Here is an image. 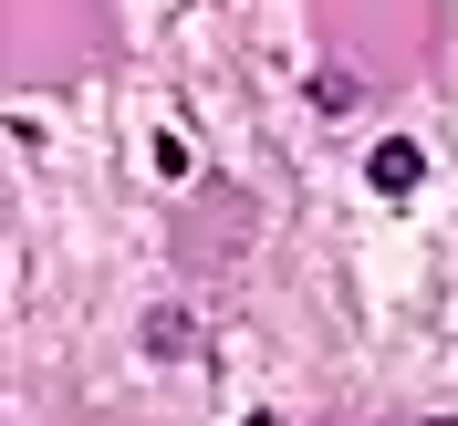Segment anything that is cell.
Returning a JSON list of instances; mask_svg holds the SVG:
<instances>
[{"mask_svg":"<svg viewBox=\"0 0 458 426\" xmlns=\"http://www.w3.org/2000/svg\"><path fill=\"white\" fill-rule=\"evenodd\" d=\"M428 426H458V416H428Z\"/></svg>","mask_w":458,"mask_h":426,"instance_id":"7a4b0ae2","label":"cell"},{"mask_svg":"<svg viewBox=\"0 0 458 426\" xmlns=\"http://www.w3.org/2000/svg\"><path fill=\"white\" fill-rule=\"evenodd\" d=\"M365 177H375V198H417V177H428V156H417V146H375V156H365Z\"/></svg>","mask_w":458,"mask_h":426,"instance_id":"6da1fadb","label":"cell"}]
</instances>
